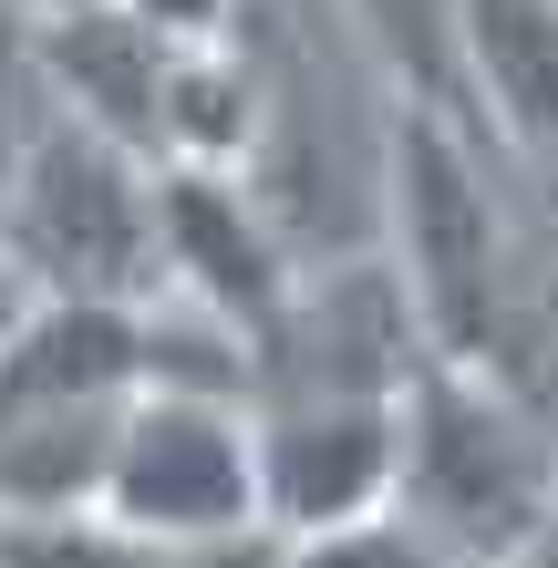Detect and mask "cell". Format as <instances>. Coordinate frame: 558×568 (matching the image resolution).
Instances as JSON below:
<instances>
[{"label": "cell", "instance_id": "cell-8", "mask_svg": "<svg viewBox=\"0 0 558 568\" xmlns=\"http://www.w3.org/2000/svg\"><path fill=\"white\" fill-rule=\"evenodd\" d=\"M466 124L517 155H558V0H455Z\"/></svg>", "mask_w": 558, "mask_h": 568}, {"label": "cell", "instance_id": "cell-6", "mask_svg": "<svg viewBox=\"0 0 558 568\" xmlns=\"http://www.w3.org/2000/svg\"><path fill=\"white\" fill-rule=\"evenodd\" d=\"M290 248L270 207L248 196V176H217V165H155V290H176L207 331H227L248 362V342L280 321L290 300Z\"/></svg>", "mask_w": 558, "mask_h": 568}, {"label": "cell", "instance_id": "cell-1", "mask_svg": "<svg viewBox=\"0 0 558 568\" xmlns=\"http://www.w3.org/2000/svg\"><path fill=\"white\" fill-rule=\"evenodd\" d=\"M393 517L445 568H497L558 517V434L517 373L424 352L393 404Z\"/></svg>", "mask_w": 558, "mask_h": 568}, {"label": "cell", "instance_id": "cell-3", "mask_svg": "<svg viewBox=\"0 0 558 568\" xmlns=\"http://www.w3.org/2000/svg\"><path fill=\"white\" fill-rule=\"evenodd\" d=\"M383 207H393V290L424 331V352L445 362H517V248L486 186V155L455 114L404 104L383 145Z\"/></svg>", "mask_w": 558, "mask_h": 568}, {"label": "cell", "instance_id": "cell-5", "mask_svg": "<svg viewBox=\"0 0 558 568\" xmlns=\"http://www.w3.org/2000/svg\"><path fill=\"white\" fill-rule=\"evenodd\" d=\"M93 527L145 548H239L270 538L258 517V445L248 404L207 383H145L114 424L104 486H93Z\"/></svg>", "mask_w": 558, "mask_h": 568}, {"label": "cell", "instance_id": "cell-10", "mask_svg": "<svg viewBox=\"0 0 558 568\" xmlns=\"http://www.w3.org/2000/svg\"><path fill=\"white\" fill-rule=\"evenodd\" d=\"M280 568H445L435 548L414 538L393 507H373V517H352V527H321V538H290L280 548Z\"/></svg>", "mask_w": 558, "mask_h": 568}, {"label": "cell", "instance_id": "cell-9", "mask_svg": "<svg viewBox=\"0 0 558 568\" xmlns=\"http://www.w3.org/2000/svg\"><path fill=\"white\" fill-rule=\"evenodd\" d=\"M363 52L393 73V93L424 114H455L466 124V83H455V0H342ZM476 135V124H466Z\"/></svg>", "mask_w": 558, "mask_h": 568}, {"label": "cell", "instance_id": "cell-14", "mask_svg": "<svg viewBox=\"0 0 558 568\" xmlns=\"http://www.w3.org/2000/svg\"><path fill=\"white\" fill-rule=\"evenodd\" d=\"M21 21H52V11H83V0H11Z\"/></svg>", "mask_w": 558, "mask_h": 568}, {"label": "cell", "instance_id": "cell-11", "mask_svg": "<svg viewBox=\"0 0 558 568\" xmlns=\"http://www.w3.org/2000/svg\"><path fill=\"white\" fill-rule=\"evenodd\" d=\"M31 21L0 0V176H11V155H21V135H31Z\"/></svg>", "mask_w": 558, "mask_h": 568}, {"label": "cell", "instance_id": "cell-12", "mask_svg": "<svg viewBox=\"0 0 558 568\" xmlns=\"http://www.w3.org/2000/svg\"><path fill=\"white\" fill-rule=\"evenodd\" d=\"M145 31H166V42H217V31H239V0H124Z\"/></svg>", "mask_w": 558, "mask_h": 568}, {"label": "cell", "instance_id": "cell-13", "mask_svg": "<svg viewBox=\"0 0 558 568\" xmlns=\"http://www.w3.org/2000/svg\"><path fill=\"white\" fill-rule=\"evenodd\" d=\"M497 568H558V517H548V527H538V538L517 548V558H497Z\"/></svg>", "mask_w": 558, "mask_h": 568}, {"label": "cell", "instance_id": "cell-7", "mask_svg": "<svg viewBox=\"0 0 558 568\" xmlns=\"http://www.w3.org/2000/svg\"><path fill=\"white\" fill-rule=\"evenodd\" d=\"M166 31H145L124 0H83V11L31 21V93L42 114L83 124L124 155L155 165V114H166Z\"/></svg>", "mask_w": 558, "mask_h": 568}, {"label": "cell", "instance_id": "cell-4", "mask_svg": "<svg viewBox=\"0 0 558 568\" xmlns=\"http://www.w3.org/2000/svg\"><path fill=\"white\" fill-rule=\"evenodd\" d=\"M0 280L21 300H155V165L31 104V135L0 176Z\"/></svg>", "mask_w": 558, "mask_h": 568}, {"label": "cell", "instance_id": "cell-2", "mask_svg": "<svg viewBox=\"0 0 558 568\" xmlns=\"http://www.w3.org/2000/svg\"><path fill=\"white\" fill-rule=\"evenodd\" d=\"M155 373V300H21L0 321V527L93 517L114 424Z\"/></svg>", "mask_w": 558, "mask_h": 568}]
</instances>
